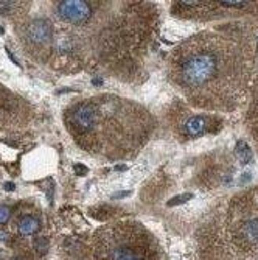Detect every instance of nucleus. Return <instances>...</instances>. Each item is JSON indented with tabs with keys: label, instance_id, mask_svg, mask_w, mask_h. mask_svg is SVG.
<instances>
[{
	"label": "nucleus",
	"instance_id": "f257e3e1",
	"mask_svg": "<svg viewBox=\"0 0 258 260\" xmlns=\"http://www.w3.org/2000/svg\"><path fill=\"white\" fill-rule=\"evenodd\" d=\"M167 77L192 109L232 114L252 99L243 52L219 30L198 31L176 45L168 56Z\"/></svg>",
	"mask_w": 258,
	"mask_h": 260
},
{
	"label": "nucleus",
	"instance_id": "f03ea898",
	"mask_svg": "<svg viewBox=\"0 0 258 260\" xmlns=\"http://www.w3.org/2000/svg\"><path fill=\"white\" fill-rule=\"evenodd\" d=\"M65 123L86 151L112 162L134 159L157 129L143 105L110 93L75 103Z\"/></svg>",
	"mask_w": 258,
	"mask_h": 260
},
{
	"label": "nucleus",
	"instance_id": "7ed1b4c3",
	"mask_svg": "<svg viewBox=\"0 0 258 260\" xmlns=\"http://www.w3.org/2000/svg\"><path fill=\"white\" fill-rule=\"evenodd\" d=\"M195 260L258 257V185L221 198L201 217L193 235Z\"/></svg>",
	"mask_w": 258,
	"mask_h": 260
},
{
	"label": "nucleus",
	"instance_id": "20e7f679",
	"mask_svg": "<svg viewBox=\"0 0 258 260\" xmlns=\"http://www.w3.org/2000/svg\"><path fill=\"white\" fill-rule=\"evenodd\" d=\"M90 260H170L156 235L142 223L123 220L101 228L92 240Z\"/></svg>",
	"mask_w": 258,
	"mask_h": 260
},
{
	"label": "nucleus",
	"instance_id": "39448f33",
	"mask_svg": "<svg viewBox=\"0 0 258 260\" xmlns=\"http://www.w3.org/2000/svg\"><path fill=\"white\" fill-rule=\"evenodd\" d=\"M218 30L226 33L229 38H232L241 49L250 75L252 97L256 95L258 93V10L253 14L244 16L241 19L226 23V25H221Z\"/></svg>",
	"mask_w": 258,
	"mask_h": 260
},
{
	"label": "nucleus",
	"instance_id": "423d86ee",
	"mask_svg": "<svg viewBox=\"0 0 258 260\" xmlns=\"http://www.w3.org/2000/svg\"><path fill=\"white\" fill-rule=\"evenodd\" d=\"M189 105H174L170 112V125L177 139L180 140H193L205 134L218 133L223 128V119L213 114H201L192 112Z\"/></svg>",
	"mask_w": 258,
	"mask_h": 260
},
{
	"label": "nucleus",
	"instance_id": "0eeeda50",
	"mask_svg": "<svg viewBox=\"0 0 258 260\" xmlns=\"http://www.w3.org/2000/svg\"><path fill=\"white\" fill-rule=\"evenodd\" d=\"M256 10L258 2H173L171 14L180 19L212 20L237 13L249 16Z\"/></svg>",
	"mask_w": 258,
	"mask_h": 260
},
{
	"label": "nucleus",
	"instance_id": "6e6552de",
	"mask_svg": "<svg viewBox=\"0 0 258 260\" xmlns=\"http://www.w3.org/2000/svg\"><path fill=\"white\" fill-rule=\"evenodd\" d=\"M22 38L28 49L36 52L47 50L53 42L52 22L45 17H36L28 20L22 28Z\"/></svg>",
	"mask_w": 258,
	"mask_h": 260
},
{
	"label": "nucleus",
	"instance_id": "1a4fd4ad",
	"mask_svg": "<svg viewBox=\"0 0 258 260\" xmlns=\"http://www.w3.org/2000/svg\"><path fill=\"white\" fill-rule=\"evenodd\" d=\"M244 126L253 142L255 150L258 151V93L247 103V109L244 114Z\"/></svg>",
	"mask_w": 258,
	"mask_h": 260
},
{
	"label": "nucleus",
	"instance_id": "9d476101",
	"mask_svg": "<svg viewBox=\"0 0 258 260\" xmlns=\"http://www.w3.org/2000/svg\"><path fill=\"white\" fill-rule=\"evenodd\" d=\"M41 229V221L33 217V215H25L22 217L17 223V231L22 235H33Z\"/></svg>",
	"mask_w": 258,
	"mask_h": 260
},
{
	"label": "nucleus",
	"instance_id": "9b49d317",
	"mask_svg": "<svg viewBox=\"0 0 258 260\" xmlns=\"http://www.w3.org/2000/svg\"><path fill=\"white\" fill-rule=\"evenodd\" d=\"M10 215H11L10 207H7V206H0V224H5V223L10 220Z\"/></svg>",
	"mask_w": 258,
	"mask_h": 260
},
{
	"label": "nucleus",
	"instance_id": "f8f14e48",
	"mask_svg": "<svg viewBox=\"0 0 258 260\" xmlns=\"http://www.w3.org/2000/svg\"><path fill=\"white\" fill-rule=\"evenodd\" d=\"M255 260H258V257H256V258H255Z\"/></svg>",
	"mask_w": 258,
	"mask_h": 260
}]
</instances>
